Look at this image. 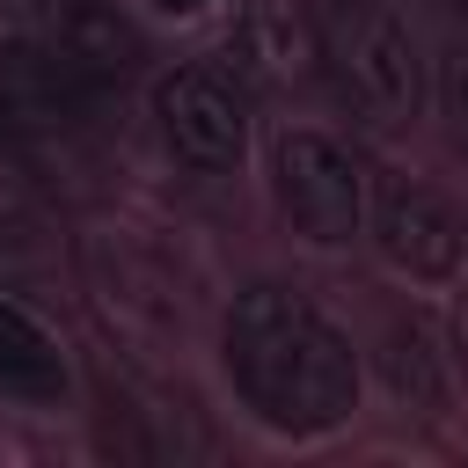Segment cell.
I'll return each mask as SVG.
<instances>
[{
  "mask_svg": "<svg viewBox=\"0 0 468 468\" xmlns=\"http://www.w3.org/2000/svg\"><path fill=\"white\" fill-rule=\"evenodd\" d=\"M227 380L234 395L292 439H322L358 410L351 336L292 285H249L227 314Z\"/></svg>",
  "mask_w": 468,
  "mask_h": 468,
  "instance_id": "6da1fadb",
  "label": "cell"
},
{
  "mask_svg": "<svg viewBox=\"0 0 468 468\" xmlns=\"http://www.w3.org/2000/svg\"><path fill=\"white\" fill-rule=\"evenodd\" d=\"M314 29H322V58H329L336 88L366 117L395 124L417 110V44L380 0H329Z\"/></svg>",
  "mask_w": 468,
  "mask_h": 468,
  "instance_id": "7a4b0ae2",
  "label": "cell"
},
{
  "mask_svg": "<svg viewBox=\"0 0 468 468\" xmlns=\"http://www.w3.org/2000/svg\"><path fill=\"white\" fill-rule=\"evenodd\" d=\"M271 190H278V212L292 219V234H307V241H322V249L351 241L358 219H366V176H358V161H351L329 132H314V124H292V132L278 139V154H271Z\"/></svg>",
  "mask_w": 468,
  "mask_h": 468,
  "instance_id": "3957f363",
  "label": "cell"
},
{
  "mask_svg": "<svg viewBox=\"0 0 468 468\" xmlns=\"http://www.w3.org/2000/svg\"><path fill=\"white\" fill-rule=\"evenodd\" d=\"M154 117H161V139L183 168H234L249 154V95L227 66H176L154 80Z\"/></svg>",
  "mask_w": 468,
  "mask_h": 468,
  "instance_id": "277c9868",
  "label": "cell"
},
{
  "mask_svg": "<svg viewBox=\"0 0 468 468\" xmlns=\"http://www.w3.org/2000/svg\"><path fill=\"white\" fill-rule=\"evenodd\" d=\"M95 95L102 88L58 44H29V37L0 44V132H66L88 117Z\"/></svg>",
  "mask_w": 468,
  "mask_h": 468,
  "instance_id": "5b68a950",
  "label": "cell"
},
{
  "mask_svg": "<svg viewBox=\"0 0 468 468\" xmlns=\"http://www.w3.org/2000/svg\"><path fill=\"white\" fill-rule=\"evenodd\" d=\"M380 249H388V263H402L410 278H453L461 256H468V227H461V212H453L439 190L395 183V190L380 197Z\"/></svg>",
  "mask_w": 468,
  "mask_h": 468,
  "instance_id": "8992f818",
  "label": "cell"
},
{
  "mask_svg": "<svg viewBox=\"0 0 468 468\" xmlns=\"http://www.w3.org/2000/svg\"><path fill=\"white\" fill-rule=\"evenodd\" d=\"M51 44H58L95 88H117V80L139 66V29L117 15V0H66Z\"/></svg>",
  "mask_w": 468,
  "mask_h": 468,
  "instance_id": "52a82bcc",
  "label": "cell"
},
{
  "mask_svg": "<svg viewBox=\"0 0 468 468\" xmlns=\"http://www.w3.org/2000/svg\"><path fill=\"white\" fill-rule=\"evenodd\" d=\"M0 395H15V402H58L66 395L58 336L15 300H0Z\"/></svg>",
  "mask_w": 468,
  "mask_h": 468,
  "instance_id": "ba28073f",
  "label": "cell"
},
{
  "mask_svg": "<svg viewBox=\"0 0 468 468\" xmlns=\"http://www.w3.org/2000/svg\"><path fill=\"white\" fill-rule=\"evenodd\" d=\"M161 7H168V15H197L205 0H161Z\"/></svg>",
  "mask_w": 468,
  "mask_h": 468,
  "instance_id": "9c48e42d",
  "label": "cell"
},
{
  "mask_svg": "<svg viewBox=\"0 0 468 468\" xmlns=\"http://www.w3.org/2000/svg\"><path fill=\"white\" fill-rule=\"evenodd\" d=\"M461 110H468V80H461Z\"/></svg>",
  "mask_w": 468,
  "mask_h": 468,
  "instance_id": "30bf717a",
  "label": "cell"
}]
</instances>
